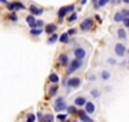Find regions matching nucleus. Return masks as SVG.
<instances>
[{"label": "nucleus", "mask_w": 129, "mask_h": 122, "mask_svg": "<svg viewBox=\"0 0 129 122\" xmlns=\"http://www.w3.org/2000/svg\"><path fill=\"white\" fill-rule=\"evenodd\" d=\"M82 65V60H79V58H73L71 60V63L68 65V69H67V75H71L72 73H75L76 70H79Z\"/></svg>", "instance_id": "obj_1"}, {"label": "nucleus", "mask_w": 129, "mask_h": 122, "mask_svg": "<svg viewBox=\"0 0 129 122\" xmlns=\"http://www.w3.org/2000/svg\"><path fill=\"white\" fill-rule=\"evenodd\" d=\"M73 55H75V57L79 58V60H85V58H87L89 52H87V50L85 47L79 46V47H76L75 50H73Z\"/></svg>", "instance_id": "obj_2"}, {"label": "nucleus", "mask_w": 129, "mask_h": 122, "mask_svg": "<svg viewBox=\"0 0 129 122\" xmlns=\"http://www.w3.org/2000/svg\"><path fill=\"white\" fill-rule=\"evenodd\" d=\"M81 83H82V79L80 76H73V78L66 80V87L68 89H71V88H79L81 85Z\"/></svg>", "instance_id": "obj_3"}, {"label": "nucleus", "mask_w": 129, "mask_h": 122, "mask_svg": "<svg viewBox=\"0 0 129 122\" xmlns=\"http://www.w3.org/2000/svg\"><path fill=\"white\" fill-rule=\"evenodd\" d=\"M53 107H54V111H56V112H63V111L67 109V104H66V102H65V99L62 97H58L56 99Z\"/></svg>", "instance_id": "obj_4"}, {"label": "nucleus", "mask_w": 129, "mask_h": 122, "mask_svg": "<svg viewBox=\"0 0 129 122\" xmlns=\"http://www.w3.org/2000/svg\"><path fill=\"white\" fill-rule=\"evenodd\" d=\"M113 51H114V53H115L118 57H124V56H125V53H127V47H125V45H124V43L118 42V43H115V45H114Z\"/></svg>", "instance_id": "obj_5"}, {"label": "nucleus", "mask_w": 129, "mask_h": 122, "mask_svg": "<svg viewBox=\"0 0 129 122\" xmlns=\"http://www.w3.org/2000/svg\"><path fill=\"white\" fill-rule=\"evenodd\" d=\"M73 12H75V5H73V4L60 8V10H58V18H60V20H61L67 13H73Z\"/></svg>", "instance_id": "obj_6"}, {"label": "nucleus", "mask_w": 129, "mask_h": 122, "mask_svg": "<svg viewBox=\"0 0 129 122\" xmlns=\"http://www.w3.org/2000/svg\"><path fill=\"white\" fill-rule=\"evenodd\" d=\"M93 24H94L93 18H86V19H84L82 22H81V24H80V29H81V31H89V29H91Z\"/></svg>", "instance_id": "obj_7"}, {"label": "nucleus", "mask_w": 129, "mask_h": 122, "mask_svg": "<svg viewBox=\"0 0 129 122\" xmlns=\"http://www.w3.org/2000/svg\"><path fill=\"white\" fill-rule=\"evenodd\" d=\"M85 112L87 114H94L96 112V107H95V103L94 102H86L85 104Z\"/></svg>", "instance_id": "obj_8"}, {"label": "nucleus", "mask_w": 129, "mask_h": 122, "mask_svg": "<svg viewBox=\"0 0 129 122\" xmlns=\"http://www.w3.org/2000/svg\"><path fill=\"white\" fill-rule=\"evenodd\" d=\"M79 117H80L81 122H95L91 117H89V114H87L85 111H80V112H79Z\"/></svg>", "instance_id": "obj_9"}, {"label": "nucleus", "mask_w": 129, "mask_h": 122, "mask_svg": "<svg viewBox=\"0 0 129 122\" xmlns=\"http://www.w3.org/2000/svg\"><path fill=\"white\" fill-rule=\"evenodd\" d=\"M56 29H57V26L54 24V23H49V24H47L46 26V28H44V32L47 33V34H53L54 32H56Z\"/></svg>", "instance_id": "obj_10"}, {"label": "nucleus", "mask_w": 129, "mask_h": 122, "mask_svg": "<svg viewBox=\"0 0 129 122\" xmlns=\"http://www.w3.org/2000/svg\"><path fill=\"white\" fill-rule=\"evenodd\" d=\"M25 20H27V23L32 27V28H37V19L34 18V15H28L27 18H25Z\"/></svg>", "instance_id": "obj_11"}, {"label": "nucleus", "mask_w": 129, "mask_h": 122, "mask_svg": "<svg viewBox=\"0 0 129 122\" xmlns=\"http://www.w3.org/2000/svg\"><path fill=\"white\" fill-rule=\"evenodd\" d=\"M29 12H30L32 15H41V14L43 13V9L37 8L35 5H30V7H29Z\"/></svg>", "instance_id": "obj_12"}, {"label": "nucleus", "mask_w": 129, "mask_h": 122, "mask_svg": "<svg viewBox=\"0 0 129 122\" xmlns=\"http://www.w3.org/2000/svg\"><path fill=\"white\" fill-rule=\"evenodd\" d=\"M73 102H75V106H85L87 100H86V98L84 95H79V97L75 98V100H73Z\"/></svg>", "instance_id": "obj_13"}, {"label": "nucleus", "mask_w": 129, "mask_h": 122, "mask_svg": "<svg viewBox=\"0 0 129 122\" xmlns=\"http://www.w3.org/2000/svg\"><path fill=\"white\" fill-rule=\"evenodd\" d=\"M100 78H101V80L108 81L110 78H112V73H110L109 70H101V73H100Z\"/></svg>", "instance_id": "obj_14"}, {"label": "nucleus", "mask_w": 129, "mask_h": 122, "mask_svg": "<svg viewBox=\"0 0 129 122\" xmlns=\"http://www.w3.org/2000/svg\"><path fill=\"white\" fill-rule=\"evenodd\" d=\"M68 56L66 55V53H61L60 56H58V63L61 64V65H67L68 64Z\"/></svg>", "instance_id": "obj_15"}, {"label": "nucleus", "mask_w": 129, "mask_h": 122, "mask_svg": "<svg viewBox=\"0 0 129 122\" xmlns=\"http://www.w3.org/2000/svg\"><path fill=\"white\" fill-rule=\"evenodd\" d=\"M117 36L119 39H127V31L124 28H118L117 29Z\"/></svg>", "instance_id": "obj_16"}, {"label": "nucleus", "mask_w": 129, "mask_h": 122, "mask_svg": "<svg viewBox=\"0 0 129 122\" xmlns=\"http://www.w3.org/2000/svg\"><path fill=\"white\" fill-rule=\"evenodd\" d=\"M125 18H124V15H123V13L122 12H117L115 14H114V22H117V23H120V22H123Z\"/></svg>", "instance_id": "obj_17"}, {"label": "nucleus", "mask_w": 129, "mask_h": 122, "mask_svg": "<svg viewBox=\"0 0 129 122\" xmlns=\"http://www.w3.org/2000/svg\"><path fill=\"white\" fill-rule=\"evenodd\" d=\"M49 81L53 84H57L58 81H60V76L56 74V73H51L49 74Z\"/></svg>", "instance_id": "obj_18"}, {"label": "nucleus", "mask_w": 129, "mask_h": 122, "mask_svg": "<svg viewBox=\"0 0 129 122\" xmlns=\"http://www.w3.org/2000/svg\"><path fill=\"white\" fill-rule=\"evenodd\" d=\"M43 122H54V116L52 113H47L43 117Z\"/></svg>", "instance_id": "obj_19"}, {"label": "nucleus", "mask_w": 129, "mask_h": 122, "mask_svg": "<svg viewBox=\"0 0 129 122\" xmlns=\"http://www.w3.org/2000/svg\"><path fill=\"white\" fill-rule=\"evenodd\" d=\"M90 94H91V97H94V98H100L101 97V92L99 89H91Z\"/></svg>", "instance_id": "obj_20"}, {"label": "nucleus", "mask_w": 129, "mask_h": 122, "mask_svg": "<svg viewBox=\"0 0 129 122\" xmlns=\"http://www.w3.org/2000/svg\"><path fill=\"white\" fill-rule=\"evenodd\" d=\"M58 39L61 41L62 43H67L68 41H70V39H68V34H67V32H66V33H62V34L58 37Z\"/></svg>", "instance_id": "obj_21"}, {"label": "nucleus", "mask_w": 129, "mask_h": 122, "mask_svg": "<svg viewBox=\"0 0 129 122\" xmlns=\"http://www.w3.org/2000/svg\"><path fill=\"white\" fill-rule=\"evenodd\" d=\"M11 4H13L14 10H16V9H25L24 4H22V3H19V2H14V3H11Z\"/></svg>", "instance_id": "obj_22"}, {"label": "nucleus", "mask_w": 129, "mask_h": 122, "mask_svg": "<svg viewBox=\"0 0 129 122\" xmlns=\"http://www.w3.org/2000/svg\"><path fill=\"white\" fill-rule=\"evenodd\" d=\"M42 28H32L30 29V34L32 36H39V34H42Z\"/></svg>", "instance_id": "obj_23"}, {"label": "nucleus", "mask_w": 129, "mask_h": 122, "mask_svg": "<svg viewBox=\"0 0 129 122\" xmlns=\"http://www.w3.org/2000/svg\"><path fill=\"white\" fill-rule=\"evenodd\" d=\"M57 39H58V36H57L56 33H53V34H52V36H51V37L48 38L47 43H49V45H51V43H54V42H56Z\"/></svg>", "instance_id": "obj_24"}, {"label": "nucleus", "mask_w": 129, "mask_h": 122, "mask_svg": "<svg viewBox=\"0 0 129 122\" xmlns=\"http://www.w3.org/2000/svg\"><path fill=\"white\" fill-rule=\"evenodd\" d=\"M57 90H58V87L56 85V84H53L51 88H49V95H56V93H57Z\"/></svg>", "instance_id": "obj_25"}, {"label": "nucleus", "mask_w": 129, "mask_h": 122, "mask_svg": "<svg viewBox=\"0 0 129 122\" xmlns=\"http://www.w3.org/2000/svg\"><path fill=\"white\" fill-rule=\"evenodd\" d=\"M108 3H110V0H99L98 2V4L95 5V8L98 9V8H101V7H105Z\"/></svg>", "instance_id": "obj_26"}, {"label": "nucleus", "mask_w": 129, "mask_h": 122, "mask_svg": "<svg viewBox=\"0 0 129 122\" xmlns=\"http://www.w3.org/2000/svg\"><path fill=\"white\" fill-rule=\"evenodd\" d=\"M76 19H77V13H76V12H73V13H71V15L68 17V22H70V23H72V22H75Z\"/></svg>", "instance_id": "obj_27"}, {"label": "nucleus", "mask_w": 129, "mask_h": 122, "mask_svg": "<svg viewBox=\"0 0 129 122\" xmlns=\"http://www.w3.org/2000/svg\"><path fill=\"white\" fill-rule=\"evenodd\" d=\"M106 64L114 66V65H117V60H115L114 57H108V58H106Z\"/></svg>", "instance_id": "obj_28"}, {"label": "nucleus", "mask_w": 129, "mask_h": 122, "mask_svg": "<svg viewBox=\"0 0 129 122\" xmlns=\"http://www.w3.org/2000/svg\"><path fill=\"white\" fill-rule=\"evenodd\" d=\"M9 19L11 20V22H16V20H18V15L15 14V12H11L9 14Z\"/></svg>", "instance_id": "obj_29"}, {"label": "nucleus", "mask_w": 129, "mask_h": 122, "mask_svg": "<svg viewBox=\"0 0 129 122\" xmlns=\"http://www.w3.org/2000/svg\"><path fill=\"white\" fill-rule=\"evenodd\" d=\"M67 112L71 113V114L76 113V107H75V106H70V107H67Z\"/></svg>", "instance_id": "obj_30"}, {"label": "nucleus", "mask_w": 129, "mask_h": 122, "mask_svg": "<svg viewBox=\"0 0 129 122\" xmlns=\"http://www.w3.org/2000/svg\"><path fill=\"white\" fill-rule=\"evenodd\" d=\"M34 121H35V116H34L33 113L28 114V117H27V121H25V122H34Z\"/></svg>", "instance_id": "obj_31"}, {"label": "nucleus", "mask_w": 129, "mask_h": 122, "mask_svg": "<svg viewBox=\"0 0 129 122\" xmlns=\"http://www.w3.org/2000/svg\"><path fill=\"white\" fill-rule=\"evenodd\" d=\"M76 32H77L76 28H71V29L67 31V34H68V36H72V34H76Z\"/></svg>", "instance_id": "obj_32"}, {"label": "nucleus", "mask_w": 129, "mask_h": 122, "mask_svg": "<svg viewBox=\"0 0 129 122\" xmlns=\"http://www.w3.org/2000/svg\"><path fill=\"white\" fill-rule=\"evenodd\" d=\"M57 119H58V121H61V122L66 121V114H61V113H60V114L57 116Z\"/></svg>", "instance_id": "obj_33"}, {"label": "nucleus", "mask_w": 129, "mask_h": 122, "mask_svg": "<svg viewBox=\"0 0 129 122\" xmlns=\"http://www.w3.org/2000/svg\"><path fill=\"white\" fill-rule=\"evenodd\" d=\"M44 26V22H43V20H37V27H38V28H42Z\"/></svg>", "instance_id": "obj_34"}, {"label": "nucleus", "mask_w": 129, "mask_h": 122, "mask_svg": "<svg viewBox=\"0 0 129 122\" xmlns=\"http://www.w3.org/2000/svg\"><path fill=\"white\" fill-rule=\"evenodd\" d=\"M87 79H89L90 81H95V79H96V76H95L94 74H90V75L87 76Z\"/></svg>", "instance_id": "obj_35"}, {"label": "nucleus", "mask_w": 129, "mask_h": 122, "mask_svg": "<svg viewBox=\"0 0 129 122\" xmlns=\"http://www.w3.org/2000/svg\"><path fill=\"white\" fill-rule=\"evenodd\" d=\"M123 23H124V26H125L127 28H129V18H125V19L123 20Z\"/></svg>", "instance_id": "obj_36"}, {"label": "nucleus", "mask_w": 129, "mask_h": 122, "mask_svg": "<svg viewBox=\"0 0 129 122\" xmlns=\"http://www.w3.org/2000/svg\"><path fill=\"white\" fill-rule=\"evenodd\" d=\"M37 117H38V119H39V121H43V117H44V116H43V113H42V112H38Z\"/></svg>", "instance_id": "obj_37"}, {"label": "nucleus", "mask_w": 129, "mask_h": 122, "mask_svg": "<svg viewBox=\"0 0 129 122\" xmlns=\"http://www.w3.org/2000/svg\"><path fill=\"white\" fill-rule=\"evenodd\" d=\"M0 3H3V4H8L6 0H0Z\"/></svg>", "instance_id": "obj_38"}, {"label": "nucleus", "mask_w": 129, "mask_h": 122, "mask_svg": "<svg viewBox=\"0 0 129 122\" xmlns=\"http://www.w3.org/2000/svg\"><path fill=\"white\" fill-rule=\"evenodd\" d=\"M91 2L94 3V5H96V4H98V2H99V0H91Z\"/></svg>", "instance_id": "obj_39"}, {"label": "nucleus", "mask_w": 129, "mask_h": 122, "mask_svg": "<svg viewBox=\"0 0 129 122\" xmlns=\"http://www.w3.org/2000/svg\"><path fill=\"white\" fill-rule=\"evenodd\" d=\"M123 3H125V4H129V0H123Z\"/></svg>", "instance_id": "obj_40"}, {"label": "nucleus", "mask_w": 129, "mask_h": 122, "mask_svg": "<svg viewBox=\"0 0 129 122\" xmlns=\"http://www.w3.org/2000/svg\"><path fill=\"white\" fill-rule=\"evenodd\" d=\"M86 2H87V0H82V2H81V4L84 5V4H86Z\"/></svg>", "instance_id": "obj_41"}, {"label": "nucleus", "mask_w": 129, "mask_h": 122, "mask_svg": "<svg viewBox=\"0 0 129 122\" xmlns=\"http://www.w3.org/2000/svg\"><path fill=\"white\" fill-rule=\"evenodd\" d=\"M127 53H129V50H127Z\"/></svg>", "instance_id": "obj_42"}, {"label": "nucleus", "mask_w": 129, "mask_h": 122, "mask_svg": "<svg viewBox=\"0 0 129 122\" xmlns=\"http://www.w3.org/2000/svg\"><path fill=\"white\" fill-rule=\"evenodd\" d=\"M72 122H77V121H72Z\"/></svg>", "instance_id": "obj_43"}, {"label": "nucleus", "mask_w": 129, "mask_h": 122, "mask_svg": "<svg viewBox=\"0 0 129 122\" xmlns=\"http://www.w3.org/2000/svg\"><path fill=\"white\" fill-rule=\"evenodd\" d=\"M128 63H129V60H128Z\"/></svg>", "instance_id": "obj_44"}]
</instances>
